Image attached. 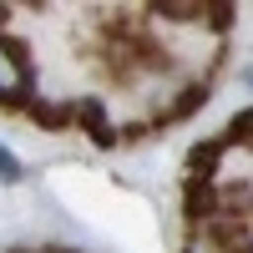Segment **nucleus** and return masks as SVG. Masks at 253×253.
I'll return each instance as SVG.
<instances>
[{
    "label": "nucleus",
    "instance_id": "8",
    "mask_svg": "<svg viewBox=\"0 0 253 253\" xmlns=\"http://www.w3.org/2000/svg\"><path fill=\"white\" fill-rule=\"evenodd\" d=\"M15 253H61V248H15Z\"/></svg>",
    "mask_w": 253,
    "mask_h": 253
},
{
    "label": "nucleus",
    "instance_id": "5",
    "mask_svg": "<svg viewBox=\"0 0 253 253\" xmlns=\"http://www.w3.org/2000/svg\"><path fill=\"white\" fill-rule=\"evenodd\" d=\"M228 152L223 147V137H213V142H198L193 152H187V177H198V182H213L218 177V157Z\"/></svg>",
    "mask_w": 253,
    "mask_h": 253
},
{
    "label": "nucleus",
    "instance_id": "3",
    "mask_svg": "<svg viewBox=\"0 0 253 253\" xmlns=\"http://www.w3.org/2000/svg\"><path fill=\"white\" fill-rule=\"evenodd\" d=\"M26 117H31L36 126H46V132H66V126H76V96H71V101H61V96H36L31 107H26Z\"/></svg>",
    "mask_w": 253,
    "mask_h": 253
},
{
    "label": "nucleus",
    "instance_id": "2",
    "mask_svg": "<svg viewBox=\"0 0 253 253\" xmlns=\"http://www.w3.org/2000/svg\"><path fill=\"white\" fill-rule=\"evenodd\" d=\"M76 126H81L96 147H117V142H122V132H117V122H112V112H107V101H101V96H76Z\"/></svg>",
    "mask_w": 253,
    "mask_h": 253
},
{
    "label": "nucleus",
    "instance_id": "7",
    "mask_svg": "<svg viewBox=\"0 0 253 253\" xmlns=\"http://www.w3.org/2000/svg\"><path fill=\"white\" fill-rule=\"evenodd\" d=\"M20 177H26V167H20V157L10 152V147H0V182H5V187H15Z\"/></svg>",
    "mask_w": 253,
    "mask_h": 253
},
{
    "label": "nucleus",
    "instance_id": "9",
    "mask_svg": "<svg viewBox=\"0 0 253 253\" xmlns=\"http://www.w3.org/2000/svg\"><path fill=\"white\" fill-rule=\"evenodd\" d=\"M233 253H253V238H243V243H238V248H233Z\"/></svg>",
    "mask_w": 253,
    "mask_h": 253
},
{
    "label": "nucleus",
    "instance_id": "4",
    "mask_svg": "<svg viewBox=\"0 0 253 253\" xmlns=\"http://www.w3.org/2000/svg\"><path fill=\"white\" fill-rule=\"evenodd\" d=\"M208 81H182L177 86V96H167L162 107H157V122H182V117H193L198 107H208Z\"/></svg>",
    "mask_w": 253,
    "mask_h": 253
},
{
    "label": "nucleus",
    "instance_id": "6",
    "mask_svg": "<svg viewBox=\"0 0 253 253\" xmlns=\"http://www.w3.org/2000/svg\"><path fill=\"white\" fill-rule=\"evenodd\" d=\"M223 147H253V107H243L233 122L223 126Z\"/></svg>",
    "mask_w": 253,
    "mask_h": 253
},
{
    "label": "nucleus",
    "instance_id": "1",
    "mask_svg": "<svg viewBox=\"0 0 253 253\" xmlns=\"http://www.w3.org/2000/svg\"><path fill=\"white\" fill-rule=\"evenodd\" d=\"M36 101V76H31V56L20 41L0 36V107L5 112H26Z\"/></svg>",
    "mask_w": 253,
    "mask_h": 253
},
{
    "label": "nucleus",
    "instance_id": "10",
    "mask_svg": "<svg viewBox=\"0 0 253 253\" xmlns=\"http://www.w3.org/2000/svg\"><path fill=\"white\" fill-rule=\"evenodd\" d=\"M243 81H253V66H243Z\"/></svg>",
    "mask_w": 253,
    "mask_h": 253
}]
</instances>
